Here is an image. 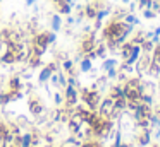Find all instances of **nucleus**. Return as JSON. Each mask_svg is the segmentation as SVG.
Segmentation results:
<instances>
[{
    "mask_svg": "<svg viewBox=\"0 0 160 147\" xmlns=\"http://www.w3.org/2000/svg\"><path fill=\"white\" fill-rule=\"evenodd\" d=\"M100 9H102V0H91V2H86V5L83 7L84 19H95V17H97V12Z\"/></svg>",
    "mask_w": 160,
    "mask_h": 147,
    "instance_id": "nucleus-1",
    "label": "nucleus"
},
{
    "mask_svg": "<svg viewBox=\"0 0 160 147\" xmlns=\"http://www.w3.org/2000/svg\"><path fill=\"white\" fill-rule=\"evenodd\" d=\"M50 44L48 41V31H43V33H38L35 36V46H36V51L38 53H43L45 48Z\"/></svg>",
    "mask_w": 160,
    "mask_h": 147,
    "instance_id": "nucleus-2",
    "label": "nucleus"
},
{
    "mask_svg": "<svg viewBox=\"0 0 160 147\" xmlns=\"http://www.w3.org/2000/svg\"><path fill=\"white\" fill-rule=\"evenodd\" d=\"M107 17H112V9H110V7H102V9L97 12V17L93 19L95 21V27H97V29H100L102 22H103Z\"/></svg>",
    "mask_w": 160,
    "mask_h": 147,
    "instance_id": "nucleus-3",
    "label": "nucleus"
},
{
    "mask_svg": "<svg viewBox=\"0 0 160 147\" xmlns=\"http://www.w3.org/2000/svg\"><path fill=\"white\" fill-rule=\"evenodd\" d=\"M139 55H141V44H132L131 53H129L128 58H126V63H128V65H132V63H134V62L139 58Z\"/></svg>",
    "mask_w": 160,
    "mask_h": 147,
    "instance_id": "nucleus-4",
    "label": "nucleus"
},
{
    "mask_svg": "<svg viewBox=\"0 0 160 147\" xmlns=\"http://www.w3.org/2000/svg\"><path fill=\"white\" fill-rule=\"evenodd\" d=\"M50 26H52L53 33H59L60 27H62V17H60V14H53L50 17Z\"/></svg>",
    "mask_w": 160,
    "mask_h": 147,
    "instance_id": "nucleus-5",
    "label": "nucleus"
},
{
    "mask_svg": "<svg viewBox=\"0 0 160 147\" xmlns=\"http://www.w3.org/2000/svg\"><path fill=\"white\" fill-rule=\"evenodd\" d=\"M52 72H53V67H45L42 72H40V82H47L50 77H52Z\"/></svg>",
    "mask_w": 160,
    "mask_h": 147,
    "instance_id": "nucleus-6",
    "label": "nucleus"
},
{
    "mask_svg": "<svg viewBox=\"0 0 160 147\" xmlns=\"http://www.w3.org/2000/svg\"><path fill=\"white\" fill-rule=\"evenodd\" d=\"M122 21H124L126 24H132V26H136V24H139V17L136 16V14H126L124 17H122Z\"/></svg>",
    "mask_w": 160,
    "mask_h": 147,
    "instance_id": "nucleus-7",
    "label": "nucleus"
},
{
    "mask_svg": "<svg viewBox=\"0 0 160 147\" xmlns=\"http://www.w3.org/2000/svg\"><path fill=\"white\" fill-rule=\"evenodd\" d=\"M66 96H67V101H69L71 104H74V103H76V91H74L72 85H69V87L66 89Z\"/></svg>",
    "mask_w": 160,
    "mask_h": 147,
    "instance_id": "nucleus-8",
    "label": "nucleus"
},
{
    "mask_svg": "<svg viewBox=\"0 0 160 147\" xmlns=\"http://www.w3.org/2000/svg\"><path fill=\"white\" fill-rule=\"evenodd\" d=\"M153 63L158 67L160 65V43L155 44V50H153Z\"/></svg>",
    "mask_w": 160,
    "mask_h": 147,
    "instance_id": "nucleus-9",
    "label": "nucleus"
},
{
    "mask_svg": "<svg viewBox=\"0 0 160 147\" xmlns=\"http://www.w3.org/2000/svg\"><path fill=\"white\" fill-rule=\"evenodd\" d=\"M115 65H117V60L115 58H108V60H105L103 62V70H110V68H115Z\"/></svg>",
    "mask_w": 160,
    "mask_h": 147,
    "instance_id": "nucleus-10",
    "label": "nucleus"
},
{
    "mask_svg": "<svg viewBox=\"0 0 160 147\" xmlns=\"http://www.w3.org/2000/svg\"><path fill=\"white\" fill-rule=\"evenodd\" d=\"M79 67H81V72H90L91 70V60L90 58H83Z\"/></svg>",
    "mask_w": 160,
    "mask_h": 147,
    "instance_id": "nucleus-11",
    "label": "nucleus"
},
{
    "mask_svg": "<svg viewBox=\"0 0 160 147\" xmlns=\"http://www.w3.org/2000/svg\"><path fill=\"white\" fill-rule=\"evenodd\" d=\"M143 17L145 19H153V17H157V12L153 9H145L143 10Z\"/></svg>",
    "mask_w": 160,
    "mask_h": 147,
    "instance_id": "nucleus-12",
    "label": "nucleus"
},
{
    "mask_svg": "<svg viewBox=\"0 0 160 147\" xmlns=\"http://www.w3.org/2000/svg\"><path fill=\"white\" fill-rule=\"evenodd\" d=\"M31 144V135H24L22 137V147H29Z\"/></svg>",
    "mask_w": 160,
    "mask_h": 147,
    "instance_id": "nucleus-13",
    "label": "nucleus"
},
{
    "mask_svg": "<svg viewBox=\"0 0 160 147\" xmlns=\"http://www.w3.org/2000/svg\"><path fill=\"white\" fill-rule=\"evenodd\" d=\"M66 24H69V26H72V24H76V17L74 16H67V19H66Z\"/></svg>",
    "mask_w": 160,
    "mask_h": 147,
    "instance_id": "nucleus-14",
    "label": "nucleus"
},
{
    "mask_svg": "<svg viewBox=\"0 0 160 147\" xmlns=\"http://www.w3.org/2000/svg\"><path fill=\"white\" fill-rule=\"evenodd\" d=\"M64 68H66V70H71V68H72V62L66 60V62H64Z\"/></svg>",
    "mask_w": 160,
    "mask_h": 147,
    "instance_id": "nucleus-15",
    "label": "nucleus"
},
{
    "mask_svg": "<svg viewBox=\"0 0 160 147\" xmlns=\"http://www.w3.org/2000/svg\"><path fill=\"white\" fill-rule=\"evenodd\" d=\"M107 74H108V77H110V79H114L115 75H117V70H115V68H110V70H107Z\"/></svg>",
    "mask_w": 160,
    "mask_h": 147,
    "instance_id": "nucleus-16",
    "label": "nucleus"
},
{
    "mask_svg": "<svg viewBox=\"0 0 160 147\" xmlns=\"http://www.w3.org/2000/svg\"><path fill=\"white\" fill-rule=\"evenodd\" d=\"M26 7H31V5H35V3H36V0H26Z\"/></svg>",
    "mask_w": 160,
    "mask_h": 147,
    "instance_id": "nucleus-17",
    "label": "nucleus"
},
{
    "mask_svg": "<svg viewBox=\"0 0 160 147\" xmlns=\"http://www.w3.org/2000/svg\"><path fill=\"white\" fill-rule=\"evenodd\" d=\"M55 103H62V96L60 94H55Z\"/></svg>",
    "mask_w": 160,
    "mask_h": 147,
    "instance_id": "nucleus-18",
    "label": "nucleus"
},
{
    "mask_svg": "<svg viewBox=\"0 0 160 147\" xmlns=\"http://www.w3.org/2000/svg\"><path fill=\"white\" fill-rule=\"evenodd\" d=\"M155 34H157V36H160V26H158V27H157V29H155Z\"/></svg>",
    "mask_w": 160,
    "mask_h": 147,
    "instance_id": "nucleus-19",
    "label": "nucleus"
},
{
    "mask_svg": "<svg viewBox=\"0 0 160 147\" xmlns=\"http://www.w3.org/2000/svg\"><path fill=\"white\" fill-rule=\"evenodd\" d=\"M121 2H122V3H124V5H128V3H129V2H131V0H121Z\"/></svg>",
    "mask_w": 160,
    "mask_h": 147,
    "instance_id": "nucleus-20",
    "label": "nucleus"
},
{
    "mask_svg": "<svg viewBox=\"0 0 160 147\" xmlns=\"http://www.w3.org/2000/svg\"><path fill=\"white\" fill-rule=\"evenodd\" d=\"M86 2H91V0H86Z\"/></svg>",
    "mask_w": 160,
    "mask_h": 147,
    "instance_id": "nucleus-21",
    "label": "nucleus"
}]
</instances>
